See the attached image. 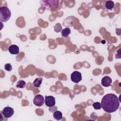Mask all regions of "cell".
I'll return each instance as SVG.
<instances>
[{"mask_svg":"<svg viewBox=\"0 0 121 121\" xmlns=\"http://www.w3.org/2000/svg\"><path fill=\"white\" fill-rule=\"evenodd\" d=\"M120 103L118 97L115 94H107L101 100V107L107 112H113L119 108Z\"/></svg>","mask_w":121,"mask_h":121,"instance_id":"6da1fadb","label":"cell"},{"mask_svg":"<svg viewBox=\"0 0 121 121\" xmlns=\"http://www.w3.org/2000/svg\"><path fill=\"white\" fill-rule=\"evenodd\" d=\"M42 3L40 5L43 7L44 9L53 11L59 7V3L60 1L58 0H44L41 1Z\"/></svg>","mask_w":121,"mask_h":121,"instance_id":"7a4b0ae2","label":"cell"},{"mask_svg":"<svg viewBox=\"0 0 121 121\" xmlns=\"http://www.w3.org/2000/svg\"><path fill=\"white\" fill-rule=\"evenodd\" d=\"M11 15L10 9L6 6H2L0 8V20L1 22L8 21Z\"/></svg>","mask_w":121,"mask_h":121,"instance_id":"3957f363","label":"cell"},{"mask_svg":"<svg viewBox=\"0 0 121 121\" xmlns=\"http://www.w3.org/2000/svg\"><path fill=\"white\" fill-rule=\"evenodd\" d=\"M70 79L72 82L76 84L78 83L82 80L81 73L78 71H73L71 74Z\"/></svg>","mask_w":121,"mask_h":121,"instance_id":"277c9868","label":"cell"},{"mask_svg":"<svg viewBox=\"0 0 121 121\" xmlns=\"http://www.w3.org/2000/svg\"><path fill=\"white\" fill-rule=\"evenodd\" d=\"M14 113V110L13 108L11 107L7 106L3 108L2 111V114L4 117L7 119L10 118Z\"/></svg>","mask_w":121,"mask_h":121,"instance_id":"5b68a950","label":"cell"},{"mask_svg":"<svg viewBox=\"0 0 121 121\" xmlns=\"http://www.w3.org/2000/svg\"><path fill=\"white\" fill-rule=\"evenodd\" d=\"M33 103L35 105L39 107L43 105L44 103V99L43 96L40 94L36 95L34 98Z\"/></svg>","mask_w":121,"mask_h":121,"instance_id":"8992f818","label":"cell"},{"mask_svg":"<svg viewBox=\"0 0 121 121\" xmlns=\"http://www.w3.org/2000/svg\"><path fill=\"white\" fill-rule=\"evenodd\" d=\"M44 103L47 106L49 107H53L55 104V99L52 96L46 95L45 97Z\"/></svg>","mask_w":121,"mask_h":121,"instance_id":"52a82bcc","label":"cell"},{"mask_svg":"<svg viewBox=\"0 0 121 121\" xmlns=\"http://www.w3.org/2000/svg\"><path fill=\"white\" fill-rule=\"evenodd\" d=\"M112 80L109 76L104 77L101 80V84L103 86L105 87H108L112 85Z\"/></svg>","mask_w":121,"mask_h":121,"instance_id":"ba28073f","label":"cell"},{"mask_svg":"<svg viewBox=\"0 0 121 121\" xmlns=\"http://www.w3.org/2000/svg\"><path fill=\"white\" fill-rule=\"evenodd\" d=\"M9 52L11 54H18L19 52V48L18 46L16 44L10 45L8 48Z\"/></svg>","mask_w":121,"mask_h":121,"instance_id":"9c48e42d","label":"cell"},{"mask_svg":"<svg viewBox=\"0 0 121 121\" xmlns=\"http://www.w3.org/2000/svg\"><path fill=\"white\" fill-rule=\"evenodd\" d=\"M115 7V4L112 0H107L105 2V8L108 10H112Z\"/></svg>","mask_w":121,"mask_h":121,"instance_id":"30bf717a","label":"cell"},{"mask_svg":"<svg viewBox=\"0 0 121 121\" xmlns=\"http://www.w3.org/2000/svg\"><path fill=\"white\" fill-rule=\"evenodd\" d=\"M71 33V30L69 27H67L62 29L61 31V36L63 37L66 38L69 36V35Z\"/></svg>","mask_w":121,"mask_h":121,"instance_id":"8fae6325","label":"cell"},{"mask_svg":"<svg viewBox=\"0 0 121 121\" xmlns=\"http://www.w3.org/2000/svg\"><path fill=\"white\" fill-rule=\"evenodd\" d=\"M53 118L57 121H60L62 118V113L59 111H56L53 113Z\"/></svg>","mask_w":121,"mask_h":121,"instance_id":"7c38bea8","label":"cell"},{"mask_svg":"<svg viewBox=\"0 0 121 121\" xmlns=\"http://www.w3.org/2000/svg\"><path fill=\"white\" fill-rule=\"evenodd\" d=\"M43 78H37L35 79L33 82V86L36 87H39L42 83Z\"/></svg>","mask_w":121,"mask_h":121,"instance_id":"4fadbf2b","label":"cell"},{"mask_svg":"<svg viewBox=\"0 0 121 121\" xmlns=\"http://www.w3.org/2000/svg\"><path fill=\"white\" fill-rule=\"evenodd\" d=\"M26 85V83L24 80H20L17 81L16 86L18 88H23L25 87Z\"/></svg>","mask_w":121,"mask_h":121,"instance_id":"5bb4252c","label":"cell"},{"mask_svg":"<svg viewBox=\"0 0 121 121\" xmlns=\"http://www.w3.org/2000/svg\"><path fill=\"white\" fill-rule=\"evenodd\" d=\"M62 30L61 25L60 23L56 24L54 26V31L57 33H59Z\"/></svg>","mask_w":121,"mask_h":121,"instance_id":"9a60e30c","label":"cell"},{"mask_svg":"<svg viewBox=\"0 0 121 121\" xmlns=\"http://www.w3.org/2000/svg\"><path fill=\"white\" fill-rule=\"evenodd\" d=\"M94 108L95 110H100L101 108V103L98 102H95L92 105Z\"/></svg>","mask_w":121,"mask_h":121,"instance_id":"2e32d148","label":"cell"},{"mask_svg":"<svg viewBox=\"0 0 121 121\" xmlns=\"http://www.w3.org/2000/svg\"><path fill=\"white\" fill-rule=\"evenodd\" d=\"M4 69L8 71H10L12 69V67L10 63H6L4 65Z\"/></svg>","mask_w":121,"mask_h":121,"instance_id":"e0dca14e","label":"cell"}]
</instances>
